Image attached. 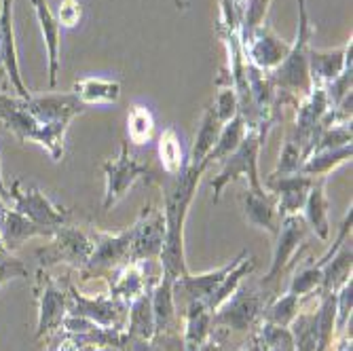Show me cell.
Returning a JSON list of instances; mask_svg holds the SVG:
<instances>
[{
  "label": "cell",
  "instance_id": "obj_41",
  "mask_svg": "<svg viewBox=\"0 0 353 351\" xmlns=\"http://www.w3.org/2000/svg\"><path fill=\"white\" fill-rule=\"evenodd\" d=\"M218 121L224 125L227 121H231L235 114H239V98H237V91L233 87V83H229L227 87H220L216 93V102L212 104Z\"/></svg>",
  "mask_w": 353,
  "mask_h": 351
},
{
  "label": "cell",
  "instance_id": "obj_33",
  "mask_svg": "<svg viewBox=\"0 0 353 351\" xmlns=\"http://www.w3.org/2000/svg\"><path fill=\"white\" fill-rule=\"evenodd\" d=\"M248 132V121L245 117L239 112L235 114L231 121H227L222 125V130H220V136L214 144V148L210 150V157H208V163H214V161H222V159H227L243 140Z\"/></svg>",
  "mask_w": 353,
  "mask_h": 351
},
{
  "label": "cell",
  "instance_id": "obj_23",
  "mask_svg": "<svg viewBox=\"0 0 353 351\" xmlns=\"http://www.w3.org/2000/svg\"><path fill=\"white\" fill-rule=\"evenodd\" d=\"M34 7L45 47H47V61H49V85L55 87L57 83V72H59V23L55 19V13L49 7V0H30Z\"/></svg>",
  "mask_w": 353,
  "mask_h": 351
},
{
  "label": "cell",
  "instance_id": "obj_27",
  "mask_svg": "<svg viewBox=\"0 0 353 351\" xmlns=\"http://www.w3.org/2000/svg\"><path fill=\"white\" fill-rule=\"evenodd\" d=\"M72 93L83 106L89 104H117L121 98V85L117 81L100 79V77H85L72 85Z\"/></svg>",
  "mask_w": 353,
  "mask_h": 351
},
{
  "label": "cell",
  "instance_id": "obj_6",
  "mask_svg": "<svg viewBox=\"0 0 353 351\" xmlns=\"http://www.w3.org/2000/svg\"><path fill=\"white\" fill-rule=\"evenodd\" d=\"M132 235L134 229H127L123 233H93V250L87 265L81 269L83 279H93V277H104L110 275L112 271L121 269L123 265L130 263V248H132Z\"/></svg>",
  "mask_w": 353,
  "mask_h": 351
},
{
  "label": "cell",
  "instance_id": "obj_42",
  "mask_svg": "<svg viewBox=\"0 0 353 351\" xmlns=\"http://www.w3.org/2000/svg\"><path fill=\"white\" fill-rule=\"evenodd\" d=\"M303 166V150L299 144H294L290 138L285 140L283 148H281V154H279V161H277V168L271 176H290V174H299Z\"/></svg>",
  "mask_w": 353,
  "mask_h": 351
},
{
  "label": "cell",
  "instance_id": "obj_29",
  "mask_svg": "<svg viewBox=\"0 0 353 351\" xmlns=\"http://www.w3.org/2000/svg\"><path fill=\"white\" fill-rule=\"evenodd\" d=\"M150 290L142 292L136 297L130 307H127V322H125V332L136 339L150 341L154 337V315H152V303H150Z\"/></svg>",
  "mask_w": 353,
  "mask_h": 351
},
{
  "label": "cell",
  "instance_id": "obj_14",
  "mask_svg": "<svg viewBox=\"0 0 353 351\" xmlns=\"http://www.w3.org/2000/svg\"><path fill=\"white\" fill-rule=\"evenodd\" d=\"M241 43H245L243 55H248V61L263 72H273L290 51V43L277 37L275 30L267 23L256 28Z\"/></svg>",
  "mask_w": 353,
  "mask_h": 351
},
{
  "label": "cell",
  "instance_id": "obj_9",
  "mask_svg": "<svg viewBox=\"0 0 353 351\" xmlns=\"http://www.w3.org/2000/svg\"><path fill=\"white\" fill-rule=\"evenodd\" d=\"M93 250V239H89L81 229L74 227H55L53 233V243L49 248H43L37 252L41 269L51 267V265H70L74 269H83L91 257Z\"/></svg>",
  "mask_w": 353,
  "mask_h": 351
},
{
  "label": "cell",
  "instance_id": "obj_44",
  "mask_svg": "<svg viewBox=\"0 0 353 351\" xmlns=\"http://www.w3.org/2000/svg\"><path fill=\"white\" fill-rule=\"evenodd\" d=\"M15 277H28L26 265L17 257H13L9 250H0V285Z\"/></svg>",
  "mask_w": 353,
  "mask_h": 351
},
{
  "label": "cell",
  "instance_id": "obj_48",
  "mask_svg": "<svg viewBox=\"0 0 353 351\" xmlns=\"http://www.w3.org/2000/svg\"><path fill=\"white\" fill-rule=\"evenodd\" d=\"M9 197V188L5 186V180H3V168H0V199H7Z\"/></svg>",
  "mask_w": 353,
  "mask_h": 351
},
{
  "label": "cell",
  "instance_id": "obj_5",
  "mask_svg": "<svg viewBox=\"0 0 353 351\" xmlns=\"http://www.w3.org/2000/svg\"><path fill=\"white\" fill-rule=\"evenodd\" d=\"M265 307H267V301L261 292H256L250 285H239V288L212 313V326L224 328V330H235V332H248L263 322Z\"/></svg>",
  "mask_w": 353,
  "mask_h": 351
},
{
  "label": "cell",
  "instance_id": "obj_35",
  "mask_svg": "<svg viewBox=\"0 0 353 351\" xmlns=\"http://www.w3.org/2000/svg\"><path fill=\"white\" fill-rule=\"evenodd\" d=\"M157 152H159V159H161V166H163L165 174L176 176L184 170L186 159L182 152V144H180L176 127H168V130H163V134L159 136Z\"/></svg>",
  "mask_w": 353,
  "mask_h": 351
},
{
  "label": "cell",
  "instance_id": "obj_28",
  "mask_svg": "<svg viewBox=\"0 0 353 351\" xmlns=\"http://www.w3.org/2000/svg\"><path fill=\"white\" fill-rule=\"evenodd\" d=\"M220 130H222V123L218 121L214 108L212 106L205 108L201 125H199V132H197L195 142H192V148H190V159L186 161V166H190V168L210 166L208 157H210V150L214 148V144H216V140L220 136Z\"/></svg>",
  "mask_w": 353,
  "mask_h": 351
},
{
  "label": "cell",
  "instance_id": "obj_32",
  "mask_svg": "<svg viewBox=\"0 0 353 351\" xmlns=\"http://www.w3.org/2000/svg\"><path fill=\"white\" fill-rule=\"evenodd\" d=\"M322 301V299H319ZM317 307L299 309L292 324L288 326L292 334V351H315L317 349Z\"/></svg>",
  "mask_w": 353,
  "mask_h": 351
},
{
  "label": "cell",
  "instance_id": "obj_51",
  "mask_svg": "<svg viewBox=\"0 0 353 351\" xmlns=\"http://www.w3.org/2000/svg\"><path fill=\"white\" fill-rule=\"evenodd\" d=\"M0 83H3V74H0ZM7 100H9V95H7V93H3V91H0V110L5 108Z\"/></svg>",
  "mask_w": 353,
  "mask_h": 351
},
{
  "label": "cell",
  "instance_id": "obj_17",
  "mask_svg": "<svg viewBox=\"0 0 353 351\" xmlns=\"http://www.w3.org/2000/svg\"><path fill=\"white\" fill-rule=\"evenodd\" d=\"M0 59H3V70L9 77L13 89L19 98H28L30 91L26 89L19 72V59H17V45H15V28H13V0H3L0 7Z\"/></svg>",
  "mask_w": 353,
  "mask_h": 351
},
{
  "label": "cell",
  "instance_id": "obj_40",
  "mask_svg": "<svg viewBox=\"0 0 353 351\" xmlns=\"http://www.w3.org/2000/svg\"><path fill=\"white\" fill-rule=\"evenodd\" d=\"M271 0H245L239 15V34L245 41L256 28L265 23V15L269 11Z\"/></svg>",
  "mask_w": 353,
  "mask_h": 351
},
{
  "label": "cell",
  "instance_id": "obj_38",
  "mask_svg": "<svg viewBox=\"0 0 353 351\" xmlns=\"http://www.w3.org/2000/svg\"><path fill=\"white\" fill-rule=\"evenodd\" d=\"M119 349L121 351H182V339L174 332V334H154L150 341H144L125 332V341Z\"/></svg>",
  "mask_w": 353,
  "mask_h": 351
},
{
  "label": "cell",
  "instance_id": "obj_39",
  "mask_svg": "<svg viewBox=\"0 0 353 351\" xmlns=\"http://www.w3.org/2000/svg\"><path fill=\"white\" fill-rule=\"evenodd\" d=\"M332 254H334V252L328 250L326 257H322L315 265H311V267L303 269L301 273H296V275L292 277L290 290H288V292H292V294H296V297H305V294L315 292V288H319V285H322V267H324V263L332 257Z\"/></svg>",
  "mask_w": 353,
  "mask_h": 351
},
{
  "label": "cell",
  "instance_id": "obj_34",
  "mask_svg": "<svg viewBox=\"0 0 353 351\" xmlns=\"http://www.w3.org/2000/svg\"><path fill=\"white\" fill-rule=\"evenodd\" d=\"M254 267H256V263H254V259L252 257H248V252H243L241 254V259H239V263L231 269V273L222 279V283L218 285V290L212 294V299L208 301V309L214 313L224 301H227L239 285L243 283V279L254 271Z\"/></svg>",
  "mask_w": 353,
  "mask_h": 351
},
{
  "label": "cell",
  "instance_id": "obj_43",
  "mask_svg": "<svg viewBox=\"0 0 353 351\" xmlns=\"http://www.w3.org/2000/svg\"><path fill=\"white\" fill-rule=\"evenodd\" d=\"M336 330H345L351 322V307H353V281H345L336 290Z\"/></svg>",
  "mask_w": 353,
  "mask_h": 351
},
{
  "label": "cell",
  "instance_id": "obj_18",
  "mask_svg": "<svg viewBox=\"0 0 353 351\" xmlns=\"http://www.w3.org/2000/svg\"><path fill=\"white\" fill-rule=\"evenodd\" d=\"M330 108H328V100H326V91L322 87H311V91L305 95V100L299 104L294 134L290 136V140L294 144H299L301 150H305V146L309 144L313 132L317 130L319 121L324 119V114Z\"/></svg>",
  "mask_w": 353,
  "mask_h": 351
},
{
  "label": "cell",
  "instance_id": "obj_25",
  "mask_svg": "<svg viewBox=\"0 0 353 351\" xmlns=\"http://www.w3.org/2000/svg\"><path fill=\"white\" fill-rule=\"evenodd\" d=\"M326 178H313V184L309 188L307 201L303 205L307 227L313 229V233L326 241L330 235V222H328V197H326Z\"/></svg>",
  "mask_w": 353,
  "mask_h": 351
},
{
  "label": "cell",
  "instance_id": "obj_46",
  "mask_svg": "<svg viewBox=\"0 0 353 351\" xmlns=\"http://www.w3.org/2000/svg\"><path fill=\"white\" fill-rule=\"evenodd\" d=\"M79 347H81V345H77V343L66 334V337H61L57 343H53L49 351H79Z\"/></svg>",
  "mask_w": 353,
  "mask_h": 351
},
{
  "label": "cell",
  "instance_id": "obj_11",
  "mask_svg": "<svg viewBox=\"0 0 353 351\" xmlns=\"http://www.w3.org/2000/svg\"><path fill=\"white\" fill-rule=\"evenodd\" d=\"M9 197L13 199V210H17L32 222H37V225L55 229V227L66 225L70 218V212L55 205L43 190L39 188L23 190L19 180H15L13 186L9 188Z\"/></svg>",
  "mask_w": 353,
  "mask_h": 351
},
{
  "label": "cell",
  "instance_id": "obj_21",
  "mask_svg": "<svg viewBox=\"0 0 353 351\" xmlns=\"http://www.w3.org/2000/svg\"><path fill=\"white\" fill-rule=\"evenodd\" d=\"M351 57V41L332 51H315L309 49V79L311 87H326L330 85L347 66Z\"/></svg>",
  "mask_w": 353,
  "mask_h": 351
},
{
  "label": "cell",
  "instance_id": "obj_13",
  "mask_svg": "<svg viewBox=\"0 0 353 351\" xmlns=\"http://www.w3.org/2000/svg\"><path fill=\"white\" fill-rule=\"evenodd\" d=\"M21 108L39 123L45 125H66L70 127V121L85 112V106L77 100V95L70 93H57V95H28L21 98Z\"/></svg>",
  "mask_w": 353,
  "mask_h": 351
},
{
  "label": "cell",
  "instance_id": "obj_45",
  "mask_svg": "<svg viewBox=\"0 0 353 351\" xmlns=\"http://www.w3.org/2000/svg\"><path fill=\"white\" fill-rule=\"evenodd\" d=\"M55 19L59 23V28L79 26L83 19V5L79 3V0H61L59 7H57V13H55Z\"/></svg>",
  "mask_w": 353,
  "mask_h": 351
},
{
  "label": "cell",
  "instance_id": "obj_22",
  "mask_svg": "<svg viewBox=\"0 0 353 351\" xmlns=\"http://www.w3.org/2000/svg\"><path fill=\"white\" fill-rule=\"evenodd\" d=\"M243 212L250 225L269 231L271 235L277 233L279 229V212H277V199L275 195L267 193V190H252L248 188L243 197Z\"/></svg>",
  "mask_w": 353,
  "mask_h": 351
},
{
  "label": "cell",
  "instance_id": "obj_54",
  "mask_svg": "<svg viewBox=\"0 0 353 351\" xmlns=\"http://www.w3.org/2000/svg\"><path fill=\"white\" fill-rule=\"evenodd\" d=\"M328 351H332V349H328Z\"/></svg>",
  "mask_w": 353,
  "mask_h": 351
},
{
  "label": "cell",
  "instance_id": "obj_37",
  "mask_svg": "<svg viewBox=\"0 0 353 351\" xmlns=\"http://www.w3.org/2000/svg\"><path fill=\"white\" fill-rule=\"evenodd\" d=\"M127 134H130V142L136 146L150 142L154 134V117L148 106L136 104L130 110V114H127Z\"/></svg>",
  "mask_w": 353,
  "mask_h": 351
},
{
  "label": "cell",
  "instance_id": "obj_2",
  "mask_svg": "<svg viewBox=\"0 0 353 351\" xmlns=\"http://www.w3.org/2000/svg\"><path fill=\"white\" fill-rule=\"evenodd\" d=\"M267 123H269V119L259 125H250L241 144L227 159H222L224 166H222L220 174L212 180L214 201L220 199L224 186L229 182H235L237 178H245L248 188H252V190H265L261 176H259V152H261V146L265 140Z\"/></svg>",
  "mask_w": 353,
  "mask_h": 351
},
{
  "label": "cell",
  "instance_id": "obj_15",
  "mask_svg": "<svg viewBox=\"0 0 353 351\" xmlns=\"http://www.w3.org/2000/svg\"><path fill=\"white\" fill-rule=\"evenodd\" d=\"M307 235V222L301 214H288L279 220V229L275 233L277 243L273 250V263L271 269L265 277V283L275 281L288 267H290V261L294 257V252L299 250L301 241Z\"/></svg>",
  "mask_w": 353,
  "mask_h": 351
},
{
  "label": "cell",
  "instance_id": "obj_50",
  "mask_svg": "<svg viewBox=\"0 0 353 351\" xmlns=\"http://www.w3.org/2000/svg\"><path fill=\"white\" fill-rule=\"evenodd\" d=\"M339 351H353V345H351V337H349V339H345V341L341 343Z\"/></svg>",
  "mask_w": 353,
  "mask_h": 351
},
{
  "label": "cell",
  "instance_id": "obj_10",
  "mask_svg": "<svg viewBox=\"0 0 353 351\" xmlns=\"http://www.w3.org/2000/svg\"><path fill=\"white\" fill-rule=\"evenodd\" d=\"M132 248H130V263H148L159 261L165 243V218L163 210L152 205L142 210V216L132 227Z\"/></svg>",
  "mask_w": 353,
  "mask_h": 351
},
{
  "label": "cell",
  "instance_id": "obj_16",
  "mask_svg": "<svg viewBox=\"0 0 353 351\" xmlns=\"http://www.w3.org/2000/svg\"><path fill=\"white\" fill-rule=\"evenodd\" d=\"M313 184V178L303 174H290V176H271L267 180L269 193L277 199V212L279 218L288 214H299L307 201L309 188Z\"/></svg>",
  "mask_w": 353,
  "mask_h": 351
},
{
  "label": "cell",
  "instance_id": "obj_53",
  "mask_svg": "<svg viewBox=\"0 0 353 351\" xmlns=\"http://www.w3.org/2000/svg\"><path fill=\"white\" fill-rule=\"evenodd\" d=\"M0 45H3V39H0Z\"/></svg>",
  "mask_w": 353,
  "mask_h": 351
},
{
  "label": "cell",
  "instance_id": "obj_52",
  "mask_svg": "<svg viewBox=\"0 0 353 351\" xmlns=\"http://www.w3.org/2000/svg\"><path fill=\"white\" fill-rule=\"evenodd\" d=\"M93 351H121L117 347H93Z\"/></svg>",
  "mask_w": 353,
  "mask_h": 351
},
{
  "label": "cell",
  "instance_id": "obj_12",
  "mask_svg": "<svg viewBox=\"0 0 353 351\" xmlns=\"http://www.w3.org/2000/svg\"><path fill=\"white\" fill-rule=\"evenodd\" d=\"M39 297V326H37V339L49 337L57 328H61L63 317L68 315V292L61 290V285L53 281L43 269L39 271V281L34 288Z\"/></svg>",
  "mask_w": 353,
  "mask_h": 351
},
{
  "label": "cell",
  "instance_id": "obj_26",
  "mask_svg": "<svg viewBox=\"0 0 353 351\" xmlns=\"http://www.w3.org/2000/svg\"><path fill=\"white\" fill-rule=\"evenodd\" d=\"M351 267H353V248L351 241H343L332 257L322 267V294H336V290L345 281L351 279Z\"/></svg>",
  "mask_w": 353,
  "mask_h": 351
},
{
  "label": "cell",
  "instance_id": "obj_1",
  "mask_svg": "<svg viewBox=\"0 0 353 351\" xmlns=\"http://www.w3.org/2000/svg\"><path fill=\"white\" fill-rule=\"evenodd\" d=\"M208 166L190 168L184 166L180 174L174 176V182L165 186V203H163V218H165V243L161 250V277L172 281L188 275L186 259H184V225L190 201L195 197L201 174Z\"/></svg>",
  "mask_w": 353,
  "mask_h": 351
},
{
  "label": "cell",
  "instance_id": "obj_20",
  "mask_svg": "<svg viewBox=\"0 0 353 351\" xmlns=\"http://www.w3.org/2000/svg\"><path fill=\"white\" fill-rule=\"evenodd\" d=\"M243 254V252H241ZM241 254L237 259H233L229 265H224L216 271H208L203 275H184L180 279L174 281V292H180L184 303H190V301H201L208 305V301L212 299V294L218 290V285L222 283V279L231 273V269L239 263Z\"/></svg>",
  "mask_w": 353,
  "mask_h": 351
},
{
  "label": "cell",
  "instance_id": "obj_19",
  "mask_svg": "<svg viewBox=\"0 0 353 351\" xmlns=\"http://www.w3.org/2000/svg\"><path fill=\"white\" fill-rule=\"evenodd\" d=\"M53 233L55 229L37 225V222H32L17 210L5 208L0 203V239H3L7 250L17 248L32 237H53Z\"/></svg>",
  "mask_w": 353,
  "mask_h": 351
},
{
  "label": "cell",
  "instance_id": "obj_31",
  "mask_svg": "<svg viewBox=\"0 0 353 351\" xmlns=\"http://www.w3.org/2000/svg\"><path fill=\"white\" fill-rule=\"evenodd\" d=\"M351 154H353L351 144H345L339 148H328V150H315L303 161L299 174L309 176V178H326V174H330L332 170L351 161Z\"/></svg>",
  "mask_w": 353,
  "mask_h": 351
},
{
  "label": "cell",
  "instance_id": "obj_3",
  "mask_svg": "<svg viewBox=\"0 0 353 351\" xmlns=\"http://www.w3.org/2000/svg\"><path fill=\"white\" fill-rule=\"evenodd\" d=\"M311 37H313V26L309 21L307 3L299 0V28H296V39L290 45L285 59L279 66L269 72V79L275 89H283L290 93H309L311 91V79H309V49H311Z\"/></svg>",
  "mask_w": 353,
  "mask_h": 351
},
{
  "label": "cell",
  "instance_id": "obj_24",
  "mask_svg": "<svg viewBox=\"0 0 353 351\" xmlns=\"http://www.w3.org/2000/svg\"><path fill=\"white\" fill-rule=\"evenodd\" d=\"M152 303V315H154V334H174L178 311H176V299H174V281L168 277H161L150 292Z\"/></svg>",
  "mask_w": 353,
  "mask_h": 351
},
{
  "label": "cell",
  "instance_id": "obj_4",
  "mask_svg": "<svg viewBox=\"0 0 353 351\" xmlns=\"http://www.w3.org/2000/svg\"><path fill=\"white\" fill-rule=\"evenodd\" d=\"M21 98H13L9 95L7 106L0 110V119L9 127V130L23 142H37L41 144L53 161H61L63 159V136H66L68 127L66 125H45L32 119L21 108Z\"/></svg>",
  "mask_w": 353,
  "mask_h": 351
},
{
  "label": "cell",
  "instance_id": "obj_36",
  "mask_svg": "<svg viewBox=\"0 0 353 351\" xmlns=\"http://www.w3.org/2000/svg\"><path fill=\"white\" fill-rule=\"evenodd\" d=\"M301 309V297L288 292L279 299H275L273 303H269L263 311V322H269V324H275V326H281V328H288L292 324V320L296 317Z\"/></svg>",
  "mask_w": 353,
  "mask_h": 351
},
{
  "label": "cell",
  "instance_id": "obj_8",
  "mask_svg": "<svg viewBox=\"0 0 353 351\" xmlns=\"http://www.w3.org/2000/svg\"><path fill=\"white\" fill-rule=\"evenodd\" d=\"M106 176V193H104V210H110L117 201H121L140 178H154L150 166L140 163L130 152V142H121V152L112 161H104Z\"/></svg>",
  "mask_w": 353,
  "mask_h": 351
},
{
  "label": "cell",
  "instance_id": "obj_7",
  "mask_svg": "<svg viewBox=\"0 0 353 351\" xmlns=\"http://www.w3.org/2000/svg\"><path fill=\"white\" fill-rule=\"evenodd\" d=\"M127 303L112 299L108 292L98 297H85L74 285H68V315L85 317L95 326L125 330L127 322Z\"/></svg>",
  "mask_w": 353,
  "mask_h": 351
},
{
  "label": "cell",
  "instance_id": "obj_49",
  "mask_svg": "<svg viewBox=\"0 0 353 351\" xmlns=\"http://www.w3.org/2000/svg\"><path fill=\"white\" fill-rule=\"evenodd\" d=\"M237 351H263V347L256 343V341H252V345L250 347H241V349H237Z\"/></svg>",
  "mask_w": 353,
  "mask_h": 351
},
{
  "label": "cell",
  "instance_id": "obj_47",
  "mask_svg": "<svg viewBox=\"0 0 353 351\" xmlns=\"http://www.w3.org/2000/svg\"><path fill=\"white\" fill-rule=\"evenodd\" d=\"M197 351H222V339H220V334L210 332V337L203 341V345Z\"/></svg>",
  "mask_w": 353,
  "mask_h": 351
},
{
  "label": "cell",
  "instance_id": "obj_30",
  "mask_svg": "<svg viewBox=\"0 0 353 351\" xmlns=\"http://www.w3.org/2000/svg\"><path fill=\"white\" fill-rule=\"evenodd\" d=\"M157 285V283H154ZM154 285L146 283L144 273L140 271V263H127L119 269L114 281H110V297L117 301H123L130 305L136 297H140L142 292L154 288Z\"/></svg>",
  "mask_w": 353,
  "mask_h": 351
}]
</instances>
